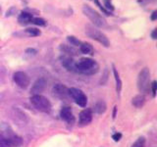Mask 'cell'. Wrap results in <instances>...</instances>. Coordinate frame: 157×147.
Here are the masks:
<instances>
[{"label": "cell", "mask_w": 157, "mask_h": 147, "mask_svg": "<svg viewBox=\"0 0 157 147\" xmlns=\"http://www.w3.org/2000/svg\"><path fill=\"white\" fill-rule=\"evenodd\" d=\"M106 103L104 101H102V100H99L98 102H96V104L94 105V111L95 113H97V114H103L105 111H106Z\"/></svg>", "instance_id": "obj_17"}, {"label": "cell", "mask_w": 157, "mask_h": 147, "mask_svg": "<svg viewBox=\"0 0 157 147\" xmlns=\"http://www.w3.org/2000/svg\"><path fill=\"white\" fill-rule=\"evenodd\" d=\"M0 147H12L6 137L0 135Z\"/></svg>", "instance_id": "obj_24"}, {"label": "cell", "mask_w": 157, "mask_h": 147, "mask_svg": "<svg viewBox=\"0 0 157 147\" xmlns=\"http://www.w3.org/2000/svg\"><path fill=\"white\" fill-rule=\"evenodd\" d=\"M69 95H70L78 106L86 107L87 103V97L82 90L76 87L69 88Z\"/></svg>", "instance_id": "obj_6"}, {"label": "cell", "mask_w": 157, "mask_h": 147, "mask_svg": "<svg viewBox=\"0 0 157 147\" xmlns=\"http://www.w3.org/2000/svg\"><path fill=\"white\" fill-rule=\"evenodd\" d=\"M31 102L33 107L36 110L40 111L42 113H50L51 111V103L45 96L41 94L33 95L31 97Z\"/></svg>", "instance_id": "obj_4"}, {"label": "cell", "mask_w": 157, "mask_h": 147, "mask_svg": "<svg viewBox=\"0 0 157 147\" xmlns=\"http://www.w3.org/2000/svg\"><path fill=\"white\" fill-rule=\"evenodd\" d=\"M32 24H36V26H39V27H45L46 26V21L42 18H39V17H36L33 19Z\"/></svg>", "instance_id": "obj_20"}, {"label": "cell", "mask_w": 157, "mask_h": 147, "mask_svg": "<svg viewBox=\"0 0 157 147\" xmlns=\"http://www.w3.org/2000/svg\"><path fill=\"white\" fill-rule=\"evenodd\" d=\"M121 137H122V134H120V132H116V134H113V136H112V138L114 139V141H119L120 139H121Z\"/></svg>", "instance_id": "obj_29"}, {"label": "cell", "mask_w": 157, "mask_h": 147, "mask_svg": "<svg viewBox=\"0 0 157 147\" xmlns=\"http://www.w3.org/2000/svg\"><path fill=\"white\" fill-rule=\"evenodd\" d=\"M155 0H137V2H139L141 6H145V5L149 4V3H152L154 2Z\"/></svg>", "instance_id": "obj_28"}, {"label": "cell", "mask_w": 157, "mask_h": 147, "mask_svg": "<svg viewBox=\"0 0 157 147\" xmlns=\"http://www.w3.org/2000/svg\"><path fill=\"white\" fill-rule=\"evenodd\" d=\"M86 34L90 37L91 39H94L97 42H99L102 44L103 46L105 47H109L110 46V41L108 37L103 33L101 31H99L97 28L94 26H91V24H86Z\"/></svg>", "instance_id": "obj_3"}, {"label": "cell", "mask_w": 157, "mask_h": 147, "mask_svg": "<svg viewBox=\"0 0 157 147\" xmlns=\"http://www.w3.org/2000/svg\"><path fill=\"white\" fill-rule=\"evenodd\" d=\"M17 11V8L16 7H11L10 8L8 11L6 12V15H5V16L6 17H10V16H12V15H14L15 14V12Z\"/></svg>", "instance_id": "obj_26"}, {"label": "cell", "mask_w": 157, "mask_h": 147, "mask_svg": "<svg viewBox=\"0 0 157 147\" xmlns=\"http://www.w3.org/2000/svg\"><path fill=\"white\" fill-rule=\"evenodd\" d=\"M60 116L62 118V120L67 122L68 124L72 125L75 123V116L73 115V112L70 107H64L60 112Z\"/></svg>", "instance_id": "obj_11"}, {"label": "cell", "mask_w": 157, "mask_h": 147, "mask_svg": "<svg viewBox=\"0 0 157 147\" xmlns=\"http://www.w3.org/2000/svg\"><path fill=\"white\" fill-rule=\"evenodd\" d=\"M13 80L16 82V85L21 88H27L29 85V82H31L29 76L25 72H21V71L14 73Z\"/></svg>", "instance_id": "obj_7"}, {"label": "cell", "mask_w": 157, "mask_h": 147, "mask_svg": "<svg viewBox=\"0 0 157 147\" xmlns=\"http://www.w3.org/2000/svg\"><path fill=\"white\" fill-rule=\"evenodd\" d=\"M113 73H114V77H115V81H116V90L117 92H120L122 89V81L120 78L119 73H118L117 69L113 66Z\"/></svg>", "instance_id": "obj_18"}, {"label": "cell", "mask_w": 157, "mask_h": 147, "mask_svg": "<svg viewBox=\"0 0 157 147\" xmlns=\"http://www.w3.org/2000/svg\"><path fill=\"white\" fill-rule=\"evenodd\" d=\"M62 66L67 69L68 71L73 72V73H77V68H76V62L74 61V59L70 56H66L64 55L60 58Z\"/></svg>", "instance_id": "obj_10"}, {"label": "cell", "mask_w": 157, "mask_h": 147, "mask_svg": "<svg viewBox=\"0 0 157 147\" xmlns=\"http://www.w3.org/2000/svg\"><path fill=\"white\" fill-rule=\"evenodd\" d=\"M92 120V113L90 109H85L80 113V123L82 125L90 124Z\"/></svg>", "instance_id": "obj_13"}, {"label": "cell", "mask_w": 157, "mask_h": 147, "mask_svg": "<svg viewBox=\"0 0 157 147\" xmlns=\"http://www.w3.org/2000/svg\"><path fill=\"white\" fill-rule=\"evenodd\" d=\"M67 39H68V41L71 43V45H74V46H80L81 44H82V41L81 40H78V39L75 36H67Z\"/></svg>", "instance_id": "obj_21"}, {"label": "cell", "mask_w": 157, "mask_h": 147, "mask_svg": "<svg viewBox=\"0 0 157 147\" xmlns=\"http://www.w3.org/2000/svg\"><path fill=\"white\" fill-rule=\"evenodd\" d=\"M116 109H117V108L114 107V112H113V118H115V117H116Z\"/></svg>", "instance_id": "obj_32"}, {"label": "cell", "mask_w": 157, "mask_h": 147, "mask_svg": "<svg viewBox=\"0 0 157 147\" xmlns=\"http://www.w3.org/2000/svg\"><path fill=\"white\" fill-rule=\"evenodd\" d=\"M0 13H1V7H0Z\"/></svg>", "instance_id": "obj_33"}, {"label": "cell", "mask_w": 157, "mask_h": 147, "mask_svg": "<svg viewBox=\"0 0 157 147\" xmlns=\"http://www.w3.org/2000/svg\"><path fill=\"white\" fill-rule=\"evenodd\" d=\"M2 136L6 137V138L8 139V141H9L10 145H11L12 147H18V146L21 145L22 142H23L21 137L18 136V135H15V134L9 135V136H5V135H2Z\"/></svg>", "instance_id": "obj_14"}, {"label": "cell", "mask_w": 157, "mask_h": 147, "mask_svg": "<svg viewBox=\"0 0 157 147\" xmlns=\"http://www.w3.org/2000/svg\"><path fill=\"white\" fill-rule=\"evenodd\" d=\"M52 92L54 96L60 98V99H67L70 96L69 95V88L66 87L65 85H61V83H58V85H54Z\"/></svg>", "instance_id": "obj_8"}, {"label": "cell", "mask_w": 157, "mask_h": 147, "mask_svg": "<svg viewBox=\"0 0 157 147\" xmlns=\"http://www.w3.org/2000/svg\"><path fill=\"white\" fill-rule=\"evenodd\" d=\"M80 50L82 53L86 54V55H92L93 54V47L91 44L86 43V42H82L80 45Z\"/></svg>", "instance_id": "obj_16"}, {"label": "cell", "mask_w": 157, "mask_h": 147, "mask_svg": "<svg viewBox=\"0 0 157 147\" xmlns=\"http://www.w3.org/2000/svg\"><path fill=\"white\" fill-rule=\"evenodd\" d=\"M150 19H151V21H156V19H157V11H156V10L152 12Z\"/></svg>", "instance_id": "obj_30"}, {"label": "cell", "mask_w": 157, "mask_h": 147, "mask_svg": "<svg viewBox=\"0 0 157 147\" xmlns=\"http://www.w3.org/2000/svg\"><path fill=\"white\" fill-rule=\"evenodd\" d=\"M94 3H95V4L97 5V6H98V7H99V8H100L101 10H102V12H103V13H104V14L108 15V16H109V15H112V14H111V12H109V11H107V10H106V9H105L104 7H103V6H102V5L100 4V2H99V1H98V0H94Z\"/></svg>", "instance_id": "obj_25"}, {"label": "cell", "mask_w": 157, "mask_h": 147, "mask_svg": "<svg viewBox=\"0 0 157 147\" xmlns=\"http://www.w3.org/2000/svg\"><path fill=\"white\" fill-rule=\"evenodd\" d=\"M144 103H145V97L142 94H139L135 96L132 100V104L136 108H141L144 105Z\"/></svg>", "instance_id": "obj_15"}, {"label": "cell", "mask_w": 157, "mask_h": 147, "mask_svg": "<svg viewBox=\"0 0 157 147\" xmlns=\"http://www.w3.org/2000/svg\"><path fill=\"white\" fill-rule=\"evenodd\" d=\"M77 74L91 76L94 75L99 70L98 64L91 58H82L78 62H76Z\"/></svg>", "instance_id": "obj_1"}, {"label": "cell", "mask_w": 157, "mask_h": 147, "mask_svg": "<svg viewBox=\"0 0 157 147\" xmlns=\"http://www.w3.org/2000/svg\"><path fill=\"white\" fill-rule=\"evenodd\" d=\"M156 86H157V82L154 81L150 85L151 90H152V95H153V97H155V95H156Z\"/></svg>", "instance_id": "obj_27"}, {"label": "cell", "mask_w": 157, "mask_h": 147, "mask_svg": "<svg viewBox=\"0 0 157 147\" xmlns=\"http://www.w3.org/2000/svg\"><path fill=\"white\" fill-rule=\"evenodd\" d=\"M26 33L29 36H38L41 34V32L39 31L38 28H28L26 29Z\"/></svg>", "instance_id": "obj_19"}, {"label": "cell", "mask_w": 157, "mask_h": 147, "mask_svg": "<svg viewBox=\"0 0 157 147\" xmlns=\"http://www.w3.org/2000/svg\"><path fill=\"white\" fill-rule=\"evenodd\" d=\"M33 19V16L31 13L23 11L18 16V22L20 24H22V26H27L29 24H32Z\"/></svg>", "instance_id": "obj_12"}, {"label": "cell", "mask_w": 157, "mask_h": 147, "mask_svg": "<svg viewBox=\"0 0 157 147\" xmlns=\"http://www.w3.org/2000/svg\"><path fill=\"white\" fill-rule=\"evenodd\" d=\"M102 1H103V4H104V6L103 7H104L107 11H109V12L114 11L115 7H114V5H113L111 0H102Z\"/></svg>", "instance_id": "obj_22"}, {"label": "cell", "mask_w": 157, "mask_h": 147, "mask_svg": "<svg viewBox=\"0 0 157 147\" xmlns=\"http://www.w3.org/2000/svg\"><path fill=\"white\" fill-rule=\"evenodd\" d=\"M137 87L142 93H146L150 88V71L148 68H144L137 77Z\"/></svg>", "instance_id": "obj_5"}, {"label": "cell", "mask_w": 157, "mask_h": 147, "mask_svg": "<svg viewBox=\"0 0 157 147\" xmlns=\"http://www.w3.org/2000/svg\"><path fill=\"white\" fill-rule=\"evenodd\" d=\"M45 87H46V80L44 77H39L33 85L31 92L33 95L40 94V93L45 89Z\"/></svg>", "instance_id": "obj_9"}, {"label": "cell", "mask_w": 157, "mask_h": 147, "mask_svg": "<svg viewBox=\"0 0 157 147\" xmlns=\"http://www.w3.org/2000/svg\"><path fill=\"white\" fill-rule=\"evenodd\" d=\"M144 144H145L144 137H139L135 143L132 145V147H144Z\"/></svg>", "instance_id": "obj_23"}, {"label": "cell", "mask_w": 157, "mask_h": 147, "mask_svg": "<svg viewBox=\"0 0 157 147\" xmlns=\"http://www.w3.org/2000/svg\"><path fill=\"white\" fill-rule=\"evenodd\" d=\"M156 32H157V29L154 28L153 31H152V32H151V37L153 38V39H156L157 38V36H156Z\"/></svg>", "instance_id": "obj_31"}, {"label": "cell", "mask_w": 157, "mask_h": 147, "mask_svg": "<svg viewBox=\"0 0 157 147\" xmlns=\"http://www.w3.org/2000/svg\"><path fill=\"white\" fill-rule=\"evenodd\" d=\"M82 13L86 17L90 19V21L94 24V27L104 28L107 27V23L105 21V19L103 18L101 15L96 12L94 9H92L88 5H83L82 6Z\"/></svg>", "instance_id": "obj_2"}]
</instances>
